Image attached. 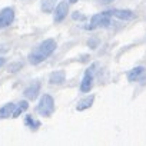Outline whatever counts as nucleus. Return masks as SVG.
I'll return each instance as SVG.
<instances>
[{
    "label": "nucleus",
    "mask_w": 146,
    "mask_h": 146,
    "mask_svg": "<svg viewBox=\"0 0 146 146\" xmlns=\"http://www.w3.org/2000/svg\"><path fill=\"white\" fill-rule=\"evenodd\" d=\"M72 19H73V20H82V22H85L88 17H86L85 15L79 13V12H75V13H72Z\"/></svg>",
    "instance_id": "nucleus-18"
},
{
    "label": "nucleus",
    "mask_w": 146,
    "mask_h": 146,
    "mask_svg": "<svg viewBox=\"0 0 146 146\" xmlns=\"http://www.w3.org/2000/svg\"><path fill=\"white\" fill-rule=\"evenodd\" d=\"M112 16L120 19V20H132L135 19V13L129 9H115V10H110Z\"/></svg>",
    "instance_id": "nucleus-9"
},
{
    "label": "nucleus",
    "mask_w": 146,
    "mask_h": 146,
    "mask_svg": "<svg viewBox=\"0 0 146 146\" xmlns=\"http://www.w3.org/2000/svg\"><path fill=\"white\" fill-rule=\"evenodd\" d=\"M22 67H23V63L22 62H13V63H10L7 66V72L9 73H16V72L22 70Z\"/></svg>",
    "instance_id": "nucleus-16"
},
{
    "label": "nucleus",
    "mask_w": 146,
    "mask_h": 146,
    "mask_svg": "<svg viewBox=\"0 0 146 146\" xmlns=\"http://www.w3.org/2000/svg\"><path fill=\"white\" fill-rule=\"evenodd\" d=\"M25 125H26L27 127L33 129V130H36L37 127H40V122H39V120H35L33 116H26V117H25Z\"/></svg>",
    "instance_id": "nucleus-15"
},
{
    "label": "nucleus",
    "mask_w": 146,
    "mask_h": 146,
    "mask_svg": "<svg viewBox=\"0 0 146 146\" xmlns=\"http://www.w3.org/2000/svg\"><path fill=\"white\" fill-rule=\"evenodd\" d=\"M15 20V10L13 7H5L0 10V29L10 26Z\"/></svg>",
    "instance_id": "nucleus-5"
},
{
    "label": "nucleus",
    "mask_w": 146,
    "mask_h": 146,
    "mask_svg": "<svg viewBox=\"0 0 146 146\" xmlns=\"http://www.w3.org/2000/svg\"><path fill=\"white\" fill-rule=\"evenodd\" d=\"M93 69H95V64H92L90 67H88L85 70L83 79L80 82V92L82 93H88L93 88Z\"/></svg>",
    "instance_id": "nucleus-4"
},
{
    "label": "nucleus",
    "mask_w": 146,
    "mask_h": 146,
    "mask_svg": "<svg viewBox=\"0 0 146 146\" xmlns=\"http://www.w3.org/2000/svg\"><path fill=\"white\" fill-rule=\"evenodd\" d=\"M64 80H66V72L64 70H56L49 76L50 85H62Z\"/></svg>",
    "instance_id": "nucleus-10"
},
{
    "label": "nucleus",
    "mask_w": 146,
    "mask_h": 146,
    "mask_svg": "<svg viewBox=\"0 0 146 146\" xmlns=\"http://www.w3.org/2000/svg\"><path fill=\"white\" fill-rule=\"evenodd\" d=\"M5 63H6V59H5V57H0V67H2Z\"/></svg>",
    "instance_id": "nucleus-20"
},
{
    "label": "nucleus",
    "mask_w": 146,
    "mask_h": 146,
    "mask_svg": "<svg viewBox=\"0 0 146 146\" xmlns=\"http://www.w3.org/2000/svg\"><path fill=\"white\" fill-rule=\"evenodd\" d=\"M15 108H16V105L15 103H6L5 106H2L0 108V119H7V117H10L12 115H13V110H15Z\"/></svg>",
    "instance_id": "nucleus-12"
},
{
    "label": "nucleus",
    "mask_w": 146,
    "mask_h": 146,
    "mask_svg": "<svg viewBox=\"0 0 146 146\" xmlns=\"http://www.w3.org/2000/svg\"><path fill=\"white\" fill-rule=\"evenodd\" d=\"M40 5L43 13H52L56 6V0H40Z\"/></svg>",
    "instance_id": "nucleus-14"
},
{
    "label": "nucleus",
    "mask_w": 146,
    "mask_h": 146,
    "mask_svg": "<svg viewBox=\"0 0 146 146\" xmlns=\"http://www.w3.org/2000/svg\"><path fill=\"white\" fill-rule=\"evenodd\" d=\"M88 46H89L90 49H96V47L99 46V39H98V37H90V39L88 40Z\"/></svg>",
    "instance_id": "nucleus-17"
},
{
    "label": "nucleus",
    "mask_w": 146,
    "mask_h": 146,
    "mask_svg": "<svg viewBox=\"0 0 146 146\" xmlns=\"http://www.w3.org/2000/svg\"><path fill=\"white\" fill-rule=\"evenodd\" d=\"M145 73H146V70H145L143 66H136V67H133L132 70H129V73H127V80H129V82H139V80L145 76Z\"/></svg>",
    "instance_id": "nucleus-8"
},
{
    "label": "nucleus",
    "mask_w": 146,
    "mask_h": 146,
    "mask_svg": "<svg viewBox=\"0 0 146 146\" xmlns=\"http://www.w3.org/2000/svg\"><path fill=\"white\" fill-rule=\"evenodd\" d=\"M29 109V102L27 100H22L19 105H16V108H15V110H13V115H12V117H19L23 112H26Z\"/></svg>",
    "instance_id": "nucleus-13"
},
{
    "label": "nucleus",
    "mask_w": 146,
    "mask_h": 146,
    "mask_svg": "<svg viewBox=\"0 0 146 146\" xmlns=\"http://www.w3.org/2000/svg\"><path fill=\"white\" fill-rule=\"evenodd\" d=\"M57 47V43L54 39H46L43 40L30 54H29V62L32 64H39L42 62H44Z\"/></svg>",
    "instance_id": "nucleus-1"
},
{
    "label": "nucleus",
    "mask_w": 146,
    "mask_h": 146,
    "mask_svg": "<svg viewBox=\"0 0 146 146\" xmlns=\"http://www.w3.org/2000/svg\"><path fill=\"white\" fill-rule=\"evenodd\" d=\"M100 3H103V5H109V3H112L113 0H99Z\"/></svg>",
    "instance_id": "nucleus-19"
},
{
    "label": "nucleus",
    "mask_w": 146,
    "mask_h": 146,
    "mask_svg": "<svg viewBox=\"0 0 146 146\" xmlns=\"http://www.w3.org/2000/svg\"><path fill=\"white\" fill-rule=\"evenodd\" d=\"M40 88H42V83H40L39 80L32 82V83L25 89V96H26L29 100H35V99L39 96V93H40Z\"/></svg>",
    "instance_id": "nucleus-7"
},
{
    "label": "nucleus",
    "mask_w": 146,
    "mask_h": 146,
    "mask_svg": "<svg viewBox=\"0 0 146 146\" xmlns=\"http://www.w3.org/2000/svg\"><path fill=\"white\" fill-rule=\"evenodd\" d=\"M56 9L54 10V22L56 23H60L64 20V17L67 16L69 13V3H67V0H62V2H59L57 6H54Z\"/></svg>",
    "instance_id": "nucleus-6"
},
{
    "label": "nucleus",
    "mask_w": 146,
    "mask_h": 146,
    "mask_svg": "<svg viewBox=\"0 0 146 146\" xmlns=\"http://www.w3.org/2000/svg\"><path fill=\"white\" fill-rule=\"evenodd\" d=\"M93 102H95V95L86 96V98H83V99L79 100V103H78V106H76V110H78V112H83V110L92 108Z\"/></svg>",
    "instance_id": "nucleus-11"
},
{
    "label": "nucleus",
    "mask_w": 146,
    "mask_h": 146,
    "mask_svg": "<svg viewBox=\"0 0 146 146\" xmlns=\"http://www.w3.org/2000/svg\"><path fill=\"white\" fill-rule=\"evenodd\" d=\"M110 17H112L110 10L109 12H102V13L93 15L92 19H90V25L85 26V29L86 30H95L98 27H108L110 25Z\"/></svg>",
    "instance_id": "nucleus-2"
},
{
    "label": "nucleus",
    "mask_w": 146,
    "mask_h": 146,
    "mask_svg": "<svg viewBox=\"0 0 146 146\" xmlns=\"http://www.w3.org/2000/svg\"><path fill=\"white\" fill-rule=\"evenodd\" d=\"M76 2H78V0H69V3H72V5H75Z\"/></svg>",
    "instance_id": "nucleus-21"
},
{
    "label": "nucleus",
    "mask_w": 146,
    "mask_h": 146,
    "mask_svg": "<svg viewBox=\"0 0 146 146\" xmlns=\"http://www.w3.org/2000/svg\"><path fill=\"white\" fill-rule=\"evenodd\" d=\"M54 99L50 96V95H43L39 100V105H37V112L39 115L44 116V117H49L54 113Z\"/></svg>",
    "instance_id": "nucleus-3"
}]
</instances>
